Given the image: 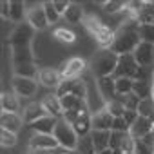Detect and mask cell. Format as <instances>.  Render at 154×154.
<instances>
[{
  "mask_svg": "<svg viewBox=\"0 0 154 154\" xmlns=\"http://www.w3.org/2000/svg\"><path fill=\"white\" fill-rule=\"evenodd\" d=\"M138 22L129 18L127 22H123L118 29H116V35H114V42L111 45V51L116 53L118 56H123V54H132L134 49L141 44L140 40V33H138Z\"/></svg>",
  "mask_w": 154,
  "mask_h": 154,
  "instance_id": "obj_1",
  "label": "cell"
},
{
  "mask_svg": "<svg viewBox=\"0 0 154 154\" xmlns=\"http://www.w3.org/2000/svg\"><path fill=\"white\" fill-rule=\"evenodd\" d=\"M82 24H84L85 29L94 36V40L98 42V45H100L102 49H111V45H112V42H114V35H116V31H114L112 27H109V26H107L103 20H100L96 15H85Z\"/></svg>",
  "mask_w": 154,
  "mask_h": 154,
  "instance_id": "obj_2",
  "label": "cell"
},
{
  "mask_svg": "<svg viewBox=\"0 0 154 154\" xmlns=\"http://www.w3.org/2000/svg\"><path fill=\"white\" fill-rule=\"evenodd\" d=\"M118 60H120V56L116 53H112L111 49H100L91 58V69H93L96 78L112 76V72L118 67Z\"/></svg>",
  "mask_w": 154,
  "mask_h": 154,
  "instance_id": "obj_3",
  "label": "cell"
},
{
  "mask_svg": "<svg viewBox=\"0 0 154 154\" xmlns=\"http://www.w3.org/2000/svg\"><path fill=\"white\" fill-rule=\"evenodd\" d=\"M53 136L56 138L58 145H60L62 149H65V150H72V149H76V145H78V134L74 132L72 125H71L69 122H65L63 118L58 120Z\"/></svg>",
  "mask_w": 154,
  "mask_h": 154,
  "instance_id": "obj_4",
  "label": "cell"
},
{
  "mask_svg": "<svg viewBox=\"0 0 154 154\" xmlns=\"http://www.w3.org/2000/svg\"><path fill=\"white\" fill-rule=\"evenodd\" d=\"M33 38H35V29L27 22H22L11 31L9 44H11V47H29Z\"/></svg>",
  "mask_w": 154,
  "mask_h": 154,
  "instance_id": "obj_5",
  "label": "cell"
},
{
  "mask_svg": "<svg viewBox=\"0 0 154 154\" xmlns=\"http://www.w3.org/2000/svg\"><path fill=\"white\" fill-rule=\"evenodd\" d=\"M138 71H140V65L136 63L134 54H123L118 60V67L112 72V78L114 80H118V78H131V80H134Z\"/></svg>",
  "mask_w": 154,
  "mask_h": 154,
  "instance_id": "obj_6",
  "label": "cell"
},
{
  "mask_svg": "<svg viewBox=\"0 0 154 154\" xmlns=\"http://www.w3.org/2000/svg\"><path fill=\"white\" fill-rule=\"evenodd\" d=\"M26 22H27L35 31H44V29H47L49 20H47V17H45L44 4L27 8V18H26Z\"/></svg>",
  "mask_w": 154,
  "mask_h": 154,
  "instance_id": "obj_7",
  "label": "cell"
},
{
  "mask_svg": "<svg viewBox=\"0 0 154 154\" xmlns=\"http://www.w3.org/2000/svg\"><path fill=\"white\" fill-rule=\"evenodd\" d=\"M11 85H13V93L18 98H31V96L36 94V89H38V82L36 80L20 78V76H15Z\"/></svg>",
  "mask_w": 154,
  "mask_h": 154,
  "instance_id": "obj_8",
  "label": "cell"
},
{
  "mask_svg": "<svg viewBox=\"0 0 154 154\" xmlns=\"http://www.w3.org/2000/svg\"><path fill=\"white\" fill-rule=\"evenodd\" d=\"M96 85H98V94L102 96L103 103H109L112 100L118 98L116 93V80L112 76H103V78H96Z\"/></svg>",
  "mask_w": 154,
  "mask_h": 154,
  "instance_id": "obj_9",
  "label": "cell"
},
{
  "mask_svg": "<svg viewBox=\"0 0 154 154\" xmlns=\"http://www.w3.org/2000/svg\"><path fill=\"white\" fill-rule=\"evenodd\" d=\"M29 149H35V150H56V149H62L56 141V138L53 134H33L29 138Z\"/></svg>",
  "mask_w": 154,
  "mask_h": 154,
  "instance_id": "obj_10",
  "label": "cell"
},
{
  "mask_svg": "<svg viewBox=\"0 0 154 154\" xmlns=\"http://www.w3.org/2000/svg\"><path fill=\"white\" fill-rule=\"evenodd\" d=\"M85 69H87V62L80 56H74L65 62V65L60 69V72H62V78H80V74Z\"/></svg>",
  "mask_w": 154,
  "mask_h": 154,
  "instance_id": "obj_11",
  "label": "cell"
},
{
  "mask_svg": "<svg viewBox=\"0 0 154 154\" xmlns=\"http://www.w3.org/2000/svg\"><path fill=\"white\" fill-rule=\"evenodd\" d=\"M134 60L140 67H152L154 65V45L141 42L136 49H134Z\"/></svg>",
  "mask_w": 154,
  "mask_h": 154,
  "instance_id": "obj_12",
  "label": "cell"
},
{
  "mask_svg": "<svg viewBox=\"0 0 154 154\" xmlns=\"http://www.w3.org/2000/svg\"><path fill=\"white\" fill-rule=\"evenodd\" d=\"M112 120L114 116L105 109H98L96 112H93L91 123H93V131H112Z\"/></svg>",
  "mask_w": 154,
  "mask_h": 154,
  "instance_id": "obj_13",
  "label": "cell"
},
{
  "mask_svg": "<svg viewBox=\"0 0 154 154\" xmlns=\"http://www.w3.org/2000/svg\"><path fill=\"white\" fill-rule=\"evenodd\" d=\"M62 72L56 71V69H51V67H44L40 69V74H38V84H42L44 87H54L58 89V85L62 84Z\"/></svg>",
  "mask_w": 154,
  "mask_h": 154,
  "instance_id": "obj_14",
  "label": "cell"
},
{
  "mask_svg": "<svg viewBox=\"0 0 154 154\" xmlns=\"http://www.w3.org/2000/svg\"><path fill=\"white\" fill-rule=\"evenodd\" d=\"M44 116H49V114H47L45 107L42 105V102H33V103L26 105V109H24V112H22L24 123H29V125L35 123V122H38V120L44 118Z\"/></svg>",
  "mask_w": 154,
  "mask_h": 154,
  "instance_id": "obj_15",
  "label": "cell"
},
{
  "mask_svg": "<svg viewBox=\"0 0 154 154\" xmlns=\"http://www.w3.org/2000/svg\"><path fill=\"white\" fill-rule=\"evenodd\" d=\"M91 111H84L78 114V118H76V122L72 123V129L74 132L78 134V138H84V136H89L91 131H93V123H91Z\"/></svg>",
  "mask_w": 154,
  "mask_h": 154,
  "instance_id": "obj_16",
  "label": "cell"
},
{
  "mask_svg": "<svg viewBox=\"0 0 154 154\" xmlns=\"http://www.w3.org/2000/svg\"><path fill=\"white\" fill-rule=\"evenodd\" d=\"M22 125H24V120L17 112H2L0 114V127L6 131H11L17 134L22 129Z\"/></svg>",
  "mask_w": 154,
  "mask_h": 154,
  "instance_id": "obj_17",
  "label": "cell"
},
{
  "mask_svg": "<svg viewBox=\"0 0 154 154\" xmlns=\"http://www.w3.org/2000/svg\"><path fill=\"white\" fill-rule=\"evenodd\" d=\"M42 105L45 107L47 114L56 118V120H62L63 118V109H62V103H60V98L56 94H47L44 100H42Z\"/></svg>",
  "mask_w": 154,
  "mask_h": 154,
  "instance_id": "obj_18",
  "label": "cell"
},
{
  "mask_svg": "<svg viewBox=\"0 0 154 154\" xmlns=\"http://www.w3.org/2000/svg\"><path fill=\"white\" fill-rule=\"evenodd\" d=\"M11 56H13V65L35 63V54H33L31 45L29 47H11Z\"/></svg>",
  "mask_w": 154,
  "mask_h": 154,
  "instance_id": "obj_19",
  "label": "cell"
},
{
  "mask_svg": "<svg viewBox=\"0 0 154 154\" xmlns=\"http://www.w3.org/2000/svg\"><path fill=\"white\" fill-rule=\"evenodd\" d=\"M56 123H58L56 118H53V116H44V118H40L38 122L31 123V129H33L36 134H53Z\"/></svg>",
  "mask_w": 154,
  "mask_h": 154,
  "instance_id": "obj_20",
  "label": "cell"
},
{
  "mask_svg": "<svg viewBox=\"0 0 154 154\" xmlns=\"http://www.w3.org/2000/svg\"><path fill=\"white\" fill-rule=\"evenodd\" d=\"M15 69V76H20V78H29V80H36L38 82V74L40 69L35 63H22V65H13Z\"/></svg>",
  "mask_w": 154,
  "mask_h": 154,
  "instance_id": "obj_21",
  "label": "cell"
},
{
  "mask_svg": "<svg viewBox=\"0 0 154 154\" xmlns=\"http://www.w3.org/2000/svg\"><path fill=\"white\" fill-rule=\"evenodd\" d=\"M91 140L94 143L96 154L109 149V140H111V131H91Z\"/></svg>",
  "mask_w": 154,
  "mask_h": 154,
  "instance_id": "obj_22",
  "label": "cell"
},
{
  "mask_svg": "<svg viewBox=\"0 0 154 154\" xmlns=\"http://www.w3.org/2000/svg\"><path fill=\"white\" fill-rule=\"evenodd\" d=\"M0 107H2V112H17L20 107L18 96L15 93H2V96H0Z\"/></svg>",
  "mask_w": 154,
  "mask_h": 154,
  "instance_id": "obj_23",
  "label": "cell"
},
{
  "mask_svg": "<svg viewBox=\"0 0 154 154\" xmlns=\"http://www.w3.org/2000/svg\"><path fill=\"white\" fill-rule=\"evenodd\" d=\"M26 18H27V6H26V2L11 0V15H9V20H13L17 24H22Z\"/></svg>",
  "mask_w": 154,
  "mask_h": 154,
  "instance_id": "obj_24",
  "label": "cell"
},
{
  "mask_svg": "<svg viewBox=\"0 0 154 154\" xmlns=\"http://www.w3.org/2000/svg\"><path fill=\"white\" fill-rule=\"evenodd\" d=\"M84 17H85V13H84L82 6H80V4H72V2H71V6L67 8V11L63 13V18H65L69 24H82V22H84Z\"/></svg>",
  "mask_w": 154,
  "mask_h": 154,
  "instance_id": "obj_25",
  "label": "cell"
},
{
  "mask_svg": "<svg viewBox=\"0 0 154 154\" xmlns=\"http://www.w3.org/2000/svg\"><path fill=\"white\" fill-rule=\"evenodd\" d=\"M132 93L140 98V100H147L150 98L152 93V82H145V80H134V87Z\"/></svg>",
  "mask_w": 154,
  "mask_h": 154,
  "instance_id": "obj_26",
  "label": "cell"
},
{
  "mask_svg": "<svg viewBox=\"0 0 154 154\" xmlns=\"http://www.w3.org/2000/svg\"><path fill=\"white\" fill-rule=\"evenodd\" d=\"M138 33H140V40L141 42L154 45V24H140L138 26Z\"/></svg>",
  "mask_w": 154,
  "mask_h": 154,
  "instance_id": "obj_27",
  "label": "cell"
},
{
  "mask_svg": "<svg viewBox=\"0 0 154 154\" xmlns=\"http://www.w3.org/2000/svg\"><path fill=\"white\" fill-rule=\"evenodd\" d=\"M78 154H96V149H94V143L91 140V134L89 136H84V138H78Z\"/></svg>",
  "mask_w": 154,
  "mask_h": 154,
  "instance_id": "obj_28",
  "label": "cell"
},
{
  "mask_svg": "<svg viewBox=\"0 0 154 154\" xmlns=\"http://www.w3.org/2000/svg\"><path fill=\"white\" fill-rule=\"evenodd\" d=\"M53 35H54V38H56L58 42H62V44H72V42L76 40V35H74L71 29H67V27H56Z\"/></svg>",
  "mask_w": 154,
  "mask_h": 154,
  "instance_id": "obj_29",
  "label": "cell"
},
{
  "mask_svg": "<svg viewBox=\"0 0 154 154\" xmlns=\"http://www.w3.org/2000/svg\"><path fill=\"white\" fill-rule=\"evenodd\" d=\"M132 87H134V80H131V78H118L116 80L118 96H129L132 93Z\"/></svg>",
  "mask_w": 154,
  "mask_h": 154,
  "instance_id": "obj_30",
  "label": "cell"
},
{
  "mask_svg": "<svg viewBox=\"0 0 154 154\" xmlns=\"http://www.w3.org/2000/svg\"><path fill=\"white\" fill-rule=\"evenodd\" d=\"M17 141H18V138H17V134H15V132L6 131V129L0 131V145H2V147H6V149L15 147V145H17Z\"/></svg>",
  "mask_w": 154,
  "mask_h": 154,
  "instance_id": "obj_31",
  "label": "cell"
},
{
  "mask_svg": "<svg viewBox=\"0 0 154 154\" xmlns=\"http://www.w3.org/2000/svg\"><path fill=\"white\" fill-rule=\"evenodd\" d=\"M138 114L154 120V102H152V98L141 100V103H140V107H138Z\"/></svg>",
  "mask_w": 154,
  "mask_h": 154,
  "instance_id": "obj_32",
  "label": "cell"
},
{
  "mask_svg": "<svg viewBox=\"0 0 154 154\" xmlns=\"http://www.w3.org/2000/svg\"><path fill=\"white\" fill-rule=\"evenodd\" d=\"M71 94H74L76 98H80V100H87V85L84 84L82 78H76L74 80L72 89H71Z\"/></svg>",
  "mask_w": 154,
  "mask_h": 154,
  "instance_id": "obj_33",
  "label": "cell"
},
{
  "mask_svg": "<svg viewBox=\"0 0 154 154\" xmlns=\"http://www.w3.org/2000/svg\"><path fill=\"white\" fill-rule=\"evenodd\" d=\"M44 9H45V17H47V20H49V26L56 24V22L62 18V15H60V13L54 9L53 0H51V2H44Z\"/></svg>",
  "mask_w": 154,
  "mask_h": 154,
  "instance_id": "obj_34",
  "label": "cell"
},
{
  "mask_svg": "<svg viewBox=\"0 0 154 154\" xmlns=\"http://www.w3.org/2000/svg\"><path fill=\"white\" fill-rule=\"evenodd\" d=\"M125 8H127V2H120V0H109V2L103 4V9L109 15H116L120 11H125Z\"/></svg>",
  "mask_w": 154,
  "mask_h": 154,
  "instance_id": "obj_35",
  "label": "cell"
},
{
  "mask_svg": "<svg viewBox=\"0 0 154 154\" xmlns=\"http://www.w3.org/2000/svg\"><path fill=\"white\" fill-rule=\"evenodd\" d=\"M105 109L114 116V118H118V116H123L125 114V105L120 102V100H112V102H109V103H105Z\"/></svg>",
  "mask_w": 154,
  "mask_h": 154,
  "instance_id": "obj_36",
  "label": "cell"
},
{
  "mask_svg": "<svg viewBox=\"0 0 154 154\" xmlns=\"http://www.w3.org/2000/svg\"><path fill=\"white\" fill-rule=\"evenodd\" d=\"M127 132H116V131H111V140H109V149H122V143H123V138H125Z\"/></svg>",
  "mask_w": 154,
  "mask_h": 154,
  "instance_id": "obj_37",
  "label": "cell"
},
{
  "mask_svg": "<svg viewBox=\"0 0 154 154\" xmlns=\"http://www.w3.org/2000/svg\"><path fill=\"white\" fill-rule=\"evenodd\" d=\"M134 154H154V149L143 140H134Z\"/></svg>",
  "mask_w": 154,
  "mask_h": 154,
  "instance_id": "obj_38",
  "label": "cell"
},
{
  "mask_svg": "<svg viewBox=\"0 0 154 154\" xmlns=\"http://www.w3.org/2000/svg\"><path fill=\"white\" fill-rule=\"evenodd\" d=\"M112 131H116V132H129L131 127H129V123L125 122L123 116H118V118L112 120Z\"/></svg>",
  "mask_w": 154,
  "mask_h": 154,
  "instance_id": "obj_39",
  "label": "cell"
},
{
  "mask_svg": "<svg viewBox=\"0 0 154 154\" xmlns=\"http://www.w3.org/2000/svg\"><path fill=\"white\" fill-rule=\"evenodd\" d=\"M122 150L123 152H134V138L127 132L125 138H123V143H122Z\"/></svg>",
  "mask_w": 154,
  "mask_h": 154,
  "instance_id": "obj_40",
  "label": "cell"
},
{
  "mask_svg": "<svg viewBox=\"0 0 154 154\" xmlns=\"http://www.w3.org/2000/svg\"><path fill=\"white\" fill-rule=\"evenodd\" d=\"M53 4H54V9L63 17V13L67 11V8L71 6V2H69V0H53Z\"/></svg>",
  "mask_w": 154,
  "mask_h": 154,
  "instance_id": "obj_41",
  "label": "cell"
},
{
  "mask_svg": "<svg viewBox=\"0 0 154 154\" xmlns=\"http://www.w3.org/2000/svg\"><path fill=\"white\" fill-rule=\"evenodd\" d=\"M0 15H2V18H9V15H11V0H2V2H0Z\"/></svg>",
  "mask_w": 154,
  "mask_h": 154,
  "instance_id": "obj_42",
  "label": "cell"
},
{
  "mask_svg": "<svg viewBox=\"0 0 154 154\" xmlns=\"http://www.w3.org/2000/svg\"><path fill=\"white\" fill-rule=\"evenodd\" d=\"M138 111H125V114H123V118H125V122L129 123V127H132V123L138 120Z\"/></svg>",
  "mask_w": 154,
  "mask_h": 154,
  "instance_id": "obj_43",
  "label": "cell"
},
{
  "mask_svg": "<svg viewBox=\"0 0 154 154\" xmlns=\"http://www.w3.org/2000/svg\"><path fill=\"white\" fill-rule=\"evenodd\" d=\"M27 154H62V150L60 149H56V150H35V149H29Z\"/></svg>",
  "mask_w": 154,
  "mask_h": 154,
  "instance_id": "obj_44",
  "label": "cell"
},
{
  "mask_svg": "<svg viewBox=\"0 0 154 154\" xmlns=\"http://www.w3.org/2000/svg\"><path fill=\"white\" fill-rule=\"evenodd\" d=\"M112 154H125V152H123L122 149H114V150H112Z\"/></svg>",
  "mask_w": 154,
  "mask_h": 154,
  "instance_id": "obj_45",
  "label": "cell"
},
{
  "mask_svg": "<svg viewBox=\"0 0 154 154\" xmlns=\"http://www.w3.org/2000/svg\"><path fill=\"white\" fill-rule=\"evenodd\" d=\"M150 98H152V102H154V84H152V93H150Z\"/></svg>",
  "mask_w": 154,
  "mask_h": 154,
  "instance_id": "obj_46",
  "label": "cell"
},
{
  "mask_svg": "<svg viewBox=\"0 0 154 154\" xmlns=\"http://www.w3.org/2000/svg\"><path fill=\"white\" fill-rule=\"evenodd\" d=\"M125 154H134V152H125Z\"/></svg>",
  "mask_w": 154,
  "mask_h": 154,
  "instance_id": "obj_47",
  "label": "cell"
},
{
  "mask_svg": "<svg viewBox=\"0 0 154 154\" xmlns=\"http://www.w3.org/2000/svg\"><path fill=\"white\" fill-rule=\"evenodd\" d=\"M62 154H71V152H62Z\"/></svg>",
  "mask_w": 154,
  "mask_h": 154,
  "instance_id": "obj_48",
  "label": "cell"
},
{
  "mask_svg": "<svg viewBox=\"0 0 154 154\" xmlns=\"http://www.w3.org/2000/svg\"><path fill=\"white\" fill-rule=\"evenodd\" d=\"M152 84H154V76H152Z\"/></svg>",
  "mask_w": 154,
  "mask_h": 154,
  "instance_id": "obj_49",
  "label": "cell"
}]
</instances>
